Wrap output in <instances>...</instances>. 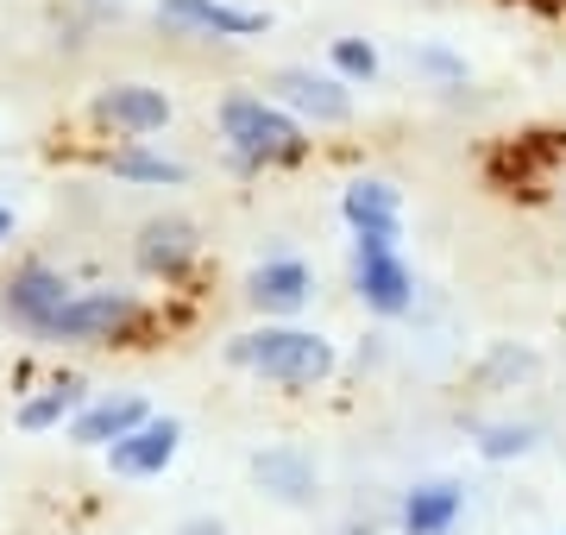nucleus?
<instances>
[{
  "label": "nucleus",
  "instance_id": "f257e3e1",
  "mask_svg": "<svg viewBox=\"0 0 566 535\" xmlns=\"http://www.w3.org/2000/svg\"><path fill=\"white\" fill-rule=\"evenodd\" d=\"M221 139L240 170H277L308 158V126L271 95H252V88H233L221 102Z\"/></svg>",
  "mask_w": 566,
  "mask_h": 535
},
{
  "label": "nucleus",
  "instance_id": "f03ea898",
  "mask_svg": "<svg viewBox=\"0 0 566 535\" xmlns=\"http://www.w3.org/2000/svg\"><path fill=\"white\" fill-rule=\"evenodd\" d=\"M227 359L245 371H259V378H271V385H283V391H308V385H322L327 371H334V347H327L322 334L271 328V322L240 334V340H227Z\"/></svg>",
  "mask_w": 566,
  "mask_h": 535
},
{
  "label": "nucleus",
  "instance_id": "7ed1b4c3",
  "mask_svg": "<svg viewBox=\"0 0 566 535\" xmlns=\"http://www.w3.org/2000/svg\"><path fill=\"white\" fill-rule=\"evenodd\" d=\"M397 233H403V227L353 233V284H359V303L371 315H403L409 303H416V271L403 265Z\"/></svg>",
  "mask_w": 566,
  "mask_h": 535
},
{
  "label": "nucleus",
  "instance_id": "20e7f679",
  "mask_svg": "<svg viewBox=\"0 0 566 535\" xmlns=\"http://www.w3.org/2000/svg\"><path fill=\"white\" fill-rule=\"evenodd\" d=\"M264 95L277 107H290L303 126H346L353 120V83H340L334 70H315V63H283L264 76Z\"/></svg>",
  "mask_w": 566,
  "mask_h": 535
},
{
  "label": "nucleus",
  "instance_id": "39448f33",
  "mask_svg": "<svg viewBox=\"0 0 566 535\" xmlns=\"http://www.w3.org/2000/svg\"><path fill=\"white\" fill-rule=\"evenodd\" d=\"M133 322H139V303H133L126 290H76V296L44 322V340H63V347H102V340H120Z\"/></svg>",
  "mask_w": 566,
  "mask_h": 535
},
{
  "label": "nucleus",
  "instance_id": "423d86ee",
  "mask_svg": "<svg viewBox=\"0 0 566 535\" xmlns=\"http://www.w3.org/2000/svg\"><path fill=\"white\" fill-rule=\"evenodd\" d=\"M88 120L95 126H114L120 139H151L170 126V95L151 83H107L95 88V102H88Z\"/></svg>",
  "mask_w": 566,
  "mask_h": 535
},
{
  "label": "nucleus",
  "instance_id": "0eeeda50",
  "mask_svg": "<svg viewBox=\"0 0 566 535\" xmlns=\"http://www.w3.org/2000/svg\"><path fill=\"white\" fill-rule=\"evenodd\" d=\"M158 25L189 32V39H264L271 20L233 0H158Z\"/></svg>",
  "mask_w": 566,
  "mask_h": 535
},
{
  "label": "nucleus",
  "instance_id": "6e6552de",
  "mask_svg": "<svg viewBox=\"0 0 566 535\" xmlns=\"http://www.w3.org/2000/svg\"><path fill=\"white\" fill-rule=\"evenodd\" d=\"M177 441H182V429L170 416H145L139 429H126L120 441H107V466L120 479H151L177 460Z\"/></svg>",
  "mask_w": 566,
  "mask_h": 535
},
{
  "label": "nucleus",
  "instance_id": "1a4fd4ad",
  "mask_svg": "<svg viewBox=\"0 0 566 535\" xmlns=\"http://www.w3.org/2000/svg\"><path fill=\"white\" fill-rule=\"evenodd\" d=\"M76 290H70V277H63L57 265H20L13 277H7V315L20 322V328H32V334H44V322L70 303Z\"/></svg>",
  "mask_w": 566,
  "mask_h": 535
},
{
  "label": "nucleus",
  "instance_id": "9d476101",
  "mask_svg": "<svg viewBox=\"0 0 566 535\" xmlns=\"http://www.w3.org/2000/svg\"><path fill=\"white\" fill-rule=\"evenodd\" d=\"M315 296V277H308L303 259H264L252 277H245V303L264 315H296Z\"/></svg>",
  "mask_w": 566,
  "mask_h": 535
},
{
  "label": "nucleus",
  "instance_id": "9b49d317",
  "mask_svg": "<svg viewBox=\"0 0 566 535\" xmlns=\"http://www.w3.org/2000/svg\"><path fill=\"white\" fill-rule=\"evenodd\" d=\"M145 397L120 391V397H95V403H82L76 416H70V441L76 448H107V441H120L126 429H139L145 422Z\"/></svg>",
  "mask_w": 566,
  "mask_h": 535
},
{
  "label": "nucleus",
  "instance_id": "f8f14e48",
  "mask_svg": "<svg viewBox=\"0 0 566 535\" xmlns=\"http://www.w3.org/2000/svg\"><path fill=\"white\" fill-rule=\"evenodd\" d=\"M196 252H202V240L182 214H158L139 227V271H151V277H177Z\"/></svg>",
  "mask_w": 566,
  "mask_h": 535
},
{
  "label": "nucleus",
  "instance_id": "ddd939ff",
  "mask_svg": "<svg viewBox=\"0 0 566 535\" xmlns=\"http://www.w3.org/2000/svg\"><path fill=\"white\" fill-rule=\"evenodd\" d=\"M252 479H259L271 497H283V504H308V497H315V460H308L303 448L252 453Z\"/></svg>",
  "mask_w": 566,
  "mask_h": 535
},
{
  "label": "nucleus",
  "instance_id": "4468645a",
  "mask_svg": "<svg viewBox=\"0 0 566 535\" xmlns=\"http://www.w3.org/2000/svg\"><path fill=\"white\" fill-rule=\"evenodd\" d=\"M340 214L353 233H371V227H403V189L385 183V177H359V183L340 189Z\"/></svg>",
  "mask_w": 566,
  "mask_h": 535
},
{
  "label": "nucleus",
  "instance_id": "2eb2a0df",
  "mask_svg": "<svg viewBox=\"0 0 566 535\" xmlns=\"http://www.w3.org/2000/svg\"><path fill=\"white\" fill-rule=\"evenodd\" d=\"M107 177H120V183H145V189H177V183H189V165L151 151L145 139H126V145L107 151Z\"/></svg>",
  "mask_w": 566,
  "mask_h": 535
},
{
  "label": "nucleus",
  "instance_id": "dca6fc26",
  "mask_svg": "<svg viewBox=\"0 0 566 535\" xmlns=\"http://www.w3.org/2000/svg\"><path fill=\"white\" fill-rule=\"evenodd\" d=\"M460 511H465V492L447 485V479H434V485H416L403 497V529L409 535H447L460 523Z\"/></svg>",
  "mask_w": 566,
  "mask_h": 535
},
{
  "label": "nucleus",
  "instance_id": "f3484780",
  "mask_svg": "<svg viewBox=\"0 0 566 535\" xmlns=\"http://www.w3.org/2000/svg\"><path fill=\"white\" fill-rule=\"evenodd\" d=\"M76 410H82V378H57V385H44L39 397H25L13 422H20L25 434H44V429H57V422H70Z\"/></svg>",
  "mask_w": 566,
  "mask_h": 535
},
{
  "label": "nucleus",
  "instance_id": "a211bd4d",
  "mask_svg": "<svg viewBox=\"0 0 566 535\" xmlns=\"http://www.w3.org/2000/svg\"><path fill=\"white\" fill-rule=\"evenodd\" d=\"M327 70H334L340 83H353V88H371L378 83V70H385V57H378V44L371 39H334L327 44Z\"/></svg>",
  "mask_w": 566,
  "mask_h": 535
},
{
  "label": "nucleus",
  "instance_id": "6ab92c4d",
  "mask_svg": "<svg viewBox=\"0 0 566 535\" xmlns=\"http://www.w3.org/2000/svg\"><path fill=\"white\" fill-rule=\"evenodd\" d=\"M409 70H416V76H428L434 88H465V83H472V70H465L460 51H447V44H434V39L409 51Z\"/></svg>",
  "mask_w": 566,
  "mask_h": 535
},
{
  "label": "nucleus",
  "instance_id": "aec40b11",
  "mask_svg": "<svg viewBox=\"0 0 566 535\" xmlns=\"http://www.w3.org/2000/svg\"><path fill=\"white\" fill-rule=\"evenodd\" d=\"M528 441H535L528 429H485V441H479V448H485V460H510V453H523Z\"/></svg>",
  "mask_w": 566,
  "mask_h": 535
},
{
  "label": "nucleus",
  "instance_id": "412c9836",
  "mask_svg": "<svg viewBox=\"0 0 566 535\" xmlns=\"http://www.w3.org/2000/svg\"><path fill=\"white\" fill-rule=\"evenodd\" d=\"M182 535H227L221 523H182Z\"/></svg>",
  "mask_w": 566,
  "mask_h": 535
},
{
  "label": "nucleus",
  "instance_id": "4be33fe9",
  "mask_svg": "<svg viewBox=\"0 0 566 535\" xmlns=\"http://www.w3.org/2000/svg\"><path fill=\"white\" fill-rule=\"evenodd\" d=\"M0 240H13V208L0 202Z\"/></svg>",
  "mask_w": 566,
  "mask_h": 535
}]
</instances>
